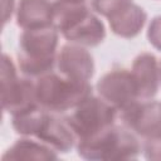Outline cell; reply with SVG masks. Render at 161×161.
<instances>
[{
  "label": "cell",
  "instance_id": "cell-1",
  "mask_svg": "<svg viewBox=\"0 0 161 161\" xmlns=\"http://www.w3.org/2000/svg\"><path fill=\"white\" fill-rule=\"evenodd\" d=\"M53 26L67 42L82 47H98L106 38L104 24L91 11L86 3L54 1Z\"/></svg>",
  "mask_w": 161,
  "mask_h": 161
},
{
  "label": "cell",
  "instance_id": "cell-2",
  "mask_svg": "<svg viewBox=\"0 0 161 161\" xmlns=\"http://www.w3.org/2000/svg\"><path fill=\"white\" fill-rule=\"evenodd\" d=\"M59 31L54 26L23 30L19 36L18 67L31 79L54 72Z\"/></svg>",
  "mask_w": 161,
  "mask_h": 161
},
{
  "label": "cell",
  "instance_id": "cell-3",
  "mask_svg": "<svg viewBox=\"0 0 161 161\" xmlns=\"http://www.w3.org/2000/svg\"><path fill=\"white\" fill-rule=\"evenodd\" d=\"M77 153L86 160H132L141 153V143L127 127L112 125L103 131L77 141Z\"/></svg>",
  "mask_w": 161,
  "mask_h": 161
},
{
  "label": "cell",
  "instance_id": "cell-4",
  "mask_svg": "<svg viewBox=\"0 0 161 161\" xmlns=\"http://www.w3.org/2000/svg\"><path fill=\"white\" fill-rule=\"evenodd\" d=\"M92 91L89 82L70 79L55 72L44 74L35 82L38 104L52 113L72 111L91 97Z\"/></svg>",
  "mask_w": 161,
  "mask_h": 161
},
{
  "label": "cell",
  "instance_id": "cell-5",
  "mask_svg": "<svg viewBox=\"0 0 161 161\" xmlns=\"http://www.w3.org/2000/svg\"><path fill=\"white\" fill-rule=\"evenodd\" d=\"M117 113V109L108 104L104 99L92 94L73 108L70 114L65 116V119L79 141L114 125Z\"/></svg>",
  "mask_w": 161,
  "mask_h": 161
},
{
  "label": "cell",
  "instance_id": "cell-6",
  "mask_svg": "<svg viewBox=\"0 0 161 161\" xmlns=\"http://www.w3.org/2000/svg\"><path fill=\"white\" fill-rule=\"evenodd\" d=\"M1 103L11 116L38 104L35 82L29 77L19 78L13 59L5 53L1 60Z\"/></svg>",
  "mask_w": 161,
  "mask_h": 161
},
{
  "label": "cell",
  "instance_id": "cell-7",
  "mask_svg": "<svg viewBox=\"0 0 161 161\" xmlns=\"http://www.w3.org/2000/svg\"><path fill=\"white\" fill-rule=\"evenodd\" d=\"M96 91L117 112L138 99L135 79L126 68H114L103 74L96 84Z\"/></svg>",
  "mask_w": 161,
  "mask_h": 161
},
{
  "label": "cell",
  "instance_id": "cell-8",
  "mask_svg": "<svg viewBox=\"0 0 161 161\" xmlns=\"http://www.w3.org/2000/svg\"><path fill=\"white\" fill-rule=\"evenodd\" d=\"M118 117L125 127L143 140L161 132V102L137 99L118 111Z\"/></svg>",
  "mask_w": 161,
  "mask_h": 161
},
{
  "label": "cell",
  "instance_id": "cell-9",
  "mask_svg": "<svg viewBox=\"0 0 161 161\" xmlns=\"http://www.w3.org/2000/svg\"><path fill=\"white\" fill-rule=\"evenodd\" d=\"M47 112L34 137L58 153H67L77 145V136L65 117Z\"/></svg>",
  "mask_w": 161,
  "mask_h": 161
},
{
  "label": "cell",
  "instance_id": "cell-10",
  "mask_svg": "<svg viewBox=\"0 0 161 161\" xmlns=\"http://www.w3.org/2000/svg\"><path fill=\"white\" fill-rule=\"evenodd\" d=\"M57 68L64 77L88 82L94 74V60L84 47L70 43L60 48L57 55Z\"/></svg>",
  "mask_w": 161,
  "mask_h": 161
},
{
  "label": "cell",
  "instance_id": "cell-11",
  "mask_svg": "<svg viewBox=\"0 0 161 161\" xmlns=\"http://www.w3.org/2000/svg\"><path fill=\"white\" fill-rule=\"evenodd\" d=\"M131 73L137 87L138 99H152L160 87V67L157 58L148 52L140 53L133 59Z\"/></svg>",
  "mask_w": 161,
  "mask_h": 161
},
{
  "label": "cell",
  "instance_id": "cell-12",
  "mask_svg": "<svg viewBox=\"0 0 161 161\" xmlns=\"http://www.w3.org/2000/svg\"><path fill=\"white\" fill-rule=\"evenodd\" d=\"M16 25L23 30L53 26V4L48 0H19Z\"/></svg>",
  "mask_w": 161,
  "mask_h": 161
},
{
  "label": "cell",
  "instance_id": "cell-13",
  "mask_svg": "<svg viewBox=\"0 0 161 161\" xmlns=\"http://www.w3.org/2000/svg\"><path fill=\"white\" fill-rule=\"evenodd\" d=\"M147 20V13L137 4L131 3L128 6L117 11L108 18V24L113 34L125 39L137 36Z\"/></svg>",
  "mask_w": 161,
  "mask_h": 161
},
{
  "label": "cell",
  "instance_id": "cell-14",
  "mask_svg": "<svg viewBox=\"0 0 161 161\" xmlns=\"http://www.w3.org/2000/svg\"><path fill=\"white\" fill-rule=\"evenodd\" d=\"M58 152L40 142L28 138L16 140L3 155V160H55Z\"/></svg>",
  "mask_w": 161,
  "mask_h": 161
},
{
  "label": "cell",
  "instance_id": "cell-15",
  "mask_svg": "<svg viewBox=\"0 0 161 161\" xmlns=\"http://www.w3.org/2000/svg\"><path fill=\"white\" fill-rule=\"evenodd\" d=\"M48 111L39 104L11 116L13 130L21 136H34Z\"/></svg>",
  "mask_w": 161,
  "mask_h": 161
},
{
  "label": "cell",
  "instance_id": "cell-16",
  "mask_svg": "<svg viewBox=\"0 0 161 161\" xmlns=\"http://www.w3.org/2000/svg\"><path fill=\"white\" fill-rule=\"evenodd\" d=\"M133 1L132 0H92V9L97 14L108 19L112 15H114L117 11L128 6Z\"/></svg>",
  "mask_w": 161,
  "mask_h": 161
},
{
  "label": "cell",
  "instance_id": "cell-17",
  "mask_svg": "<svg viewBox=\"0 0 161 161\" xmlns=\"http://www.w3.org/2000/svg\"><path fill=\"white\" fill-rule=\"evenodd\" d=\"M143 155L147 160H161V132L145 138Z\"/></svg>",
  "mask_w": 161,
  "mask_h": 161
},
{
  "label": "cell",
  "instance_id": "cell-18",
  "mask_svg": "<svg viewBox=\"0 0 161 161\" xmlns=\"http://www.w3.org/2000/svg\"><path fill=\"white\" fill-rule=\"evenodd\" d=\"M147 40L157 50L161 52V15L152 18L147 28Z\"/></svg>",
  "mask_w": 161,
  "mask_h": 161
},
{
  "label": "cell",
  "instance_id": "cell-19",
  "mask_svg": "<svg viewBox=\"0 0 161 161\" xmlns=\"http://www.w3.org/2000/svg\"><path fill=\"white\" fill-rule=\"evenodd\" d=\"M3 23L4 25L10 20L13 13H14V6H15V0H3Z\"/></svg>",
  "mask_w": 161,
  "mask_h": 161
},
{
  "label": "cell",
  "instance_id": "cell-20",
  "mask_svg": "<svg viewBox=\"0 0 161 161\" xmlns=\"http://www.w3.org/2000/svg\"><path fill=\"white\" fill-rule=\"evenodd\" d=\"M68 1H74V3H86L87 0H68Z\"/></svg>",
  "mask_w": 161,
  "mask_h": 161
},
{
  "label": "cell",
  "instance_id": "cell-21",
  "mask_svg": "<svg viewBox=\"0 0 161 161\" xmlns=\"http://www.w3.org/2000/svg\"><path fill=\"white\" fill-rule=\"evenodd\" d=\"M160 83H161V64H160Z\"/></svg>",
  "mask_w": 161,
  "mask_h": 161
}]
</instances>
